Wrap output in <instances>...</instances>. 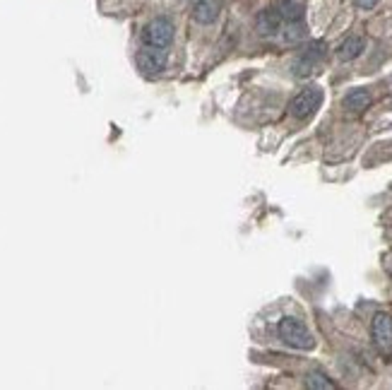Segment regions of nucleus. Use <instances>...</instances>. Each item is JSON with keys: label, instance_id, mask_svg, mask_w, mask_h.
Wrapping results in <instances>:
<instances>
[{"label": "nucleus", "instance_id": "obj_1", "mask_svg": "<svg viewBox=\"0 0 392 390\" xmlns=\"http://www.w3.org/2000/svg\"><path fill=\"white\" fill-rule=\"evenodd\" d=\"M277 333H279V340H282L284 345H289V347H293V349L311 352V349L316 347V338H313L311 330H308L298 318H291V316H287V318L279 320Z\"/></svg>", "mask_w": 392, "mask_h": 390}, {"label": "nucleus", "instance_id": "obj_2", "mask_svg": "<svg viewBox=\"0 0 392 390\" xmlns=\"http://www.w3.org/2000/svg\"><path fill=\"white\" fill-rule=\"evenodd\" d=\"M320 104H322V90L318 85H313L308 90H303L301 94L293 96L291 104H289V114L298 121H306L320 109Z\"/></svg>", "mask_w": 392, "mask_h": 390}, {"label": "nucleus", "instance_id": "obj_3", "mask_svg": "<svg viewBox=\"0 0 392 390\" xmlns=\"http://www.w3.org/2000/svg\"><path fill=\"white\" fill-rule=\"evenodd\" d=\"M174 37H176V27H174V22L166 17L152 19L145 29V41L149 43V46L169 48L171 43H174Z\"/></svg>", "mask_w": 392, "mask_h": 390}, {"label": "nucleus", "instance_id": "obj_4", "mask_svg": "<svg viewBox=\"0 0 392 390\" xmlns=\"http://www.w3.org/2000/svg\"><path fill=\"white\" fill-rule=\"evenodd\" d=\"M322 58H325V43H322V41L308 43V46L303 48L301 56L293 61V75H296V77L313 75V72H316V68H318V63H320Z\"/></svg>", "mask_w": 392, "mask_h": 390}, {"label": "nucleus", "instance_id": "obj_5", "mask_svg": "<svg viewBox=\"0 0 392 390\" xmlns=\"http://www.w3.org/2000/svg\"><path fill=\"white\" fill-rule=\"evenodd\" d=\"M371 335H373L375 347L383 354H392V316L390 314H375L371 323Z\"/></svg>", "mask_w": 392, "mask_h": 390}, {"label": "nucleus", "instance_id": "obj_6", "mask_svg": "<svg viewBox=\"0 0 392 390\" xmlns=\"http://www.w3.org/2000/svg\"><path fill=\"white\" fill-rule=\"evenodd\" d=\"M137 65L145 75H156L166 68V48L159 46H149L147 43L140 53H137Z\"/></svg>", "mask_w": 392, "mask_h": 390}, {"label": "nucleus", "instance_id": "obj_7", "mask_svg": "<svg viewBox=\"0 0 392 390\" xmlns=\"http://www.w3.org/2000/svg\"><path fill=\"white\" fill-rule=\"evenodd\" d=\"M282 24H284V19L279 17L277 8L262 10V12L256 17V29H258V34H260V37H274V34H279Z\"/></svg>", "mask_w": 392, "mask_h": 390}, {"label": "nucleus", "instance_id": "obj_8", "mask_svg": "<svg viewBox=\"0 0 392 390\" xmlns=\"http://www.w3.org/2000/svg\"><path fill=\"white\" fill-rule=\"evenodd\" d=\"M222 12V0H198L193 10V17L200 24H214Z\"/></svg>", "mask_w": 392, "mask_h": 390}, {"label": "nucleus", "instance_id": "obj_9", "mask_svg": "<svg viewBox=\"0 0 392 390\" xmlns=\"http://www.w3.org/2000/svg\"><path fill=\"white\" fill-rule=\"evenodd\" d=\"M274 8H277L279 17H282L284 22H298V19L303 17V5L293 3V0H279Z\"/></svg>", "mask_w": 392, "mask_h": 390}, {"label": "nucleus", "instance_id": "obj_10", "mask_svg": "<svg viewBox=\"0 0 392 390\" xmlns=\"http://www.w3.org/2000/svg\"><path fill=\"white\" fill-rule=\"evenodd\" d=\"M369 104H371L369 90H351L349 94L344 96V109L349 111H364L369 109Z\"/></svg>", "mask_w": 392, "mask_h": 390}, {"label": "nucleus", "instance_id": "obj_11", "mask_svg": "<svg viewBox=\"0 0 392 390\" xmlns=\"http://www.w3.org/2000/svg\"><path fill=\"white\" fill-rule=\"evenodd\" d=\"M361 51H364V39L361 37H349L344 43L340 46V61H354V58L361 56Z\"/></svg>", "mask_w": 392, "mask_h": 390}, {"label": "nucleus", "instance_id": "obj_12", "mask_svg": "<svg viewBox=\"0 0 392 390\" xmlns=\"http://www.w3.org/2000/svg\"><path fill=\"white\" fill-rule=\"evenodd\" d=\"M279 32H282L284 43H296L306 37V27H303L301 19H298V22H284Z\"/></svg>", "mask_w": 392, "mask_h": 390}, {"label": "nucleus", "instance_id": "obj_13", "mask_svg": "<svg viewBox=\"0 0 392 390\" xmlns=\"http://www.w3.org/2000/svg\"><path fill=\"white\" fill-rule=\"evenodd\" d=\"M306 386L308 388H313V390H335L337 386L335 383L330 381V378L325 376V373H320V371H311L306 376Z\"/></svg>", "mask_w": 392, "mask_h": 390}, {"label": "nucleus", "instance_id": "obj_14", "mask_svg": "<svg viewBox=\"0 0 392 390\" xmlns=\"http://www.w3.org/2000/svg\"><path fill=\"white\" fill-rule=\"evenodd\" d=\"M356 5H359L361 10H373L375 5H378V0H356Z\"/></svg>", "mask_w": 392, "mask_h": 390}]
</instances>
